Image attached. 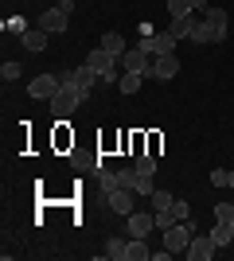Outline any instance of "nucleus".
Listing matches in <instances>:
<instances>
[{
	"label": "nucleus",
	"instance_id": "obj_29",
	"mask_svg": "<svg viewBox=\"0 0 234 261\" xmlns=\"http://www.w3.org/2000/svg\"><path fill=\"white\" fill-rule=\"evenodd\" d=\"M168 226H176V218L168 215V211H164V215H156V230H168Z\"/></svg>",
	"mask_w": 234,
	"mask_h": 261
},
{
	"label": "nucleus",
	"instance_id": "obj_18",
	"mask_svg": "<svg viewBox=\"0 0 234 261\" xmlns=\"http://www.w3.org/2000/svg\"><path fill=\"white\" fill-rule=\"evenodd\" d=\"M168 32L176 35V39H188V35L195 32V16H176V20H172V28H168Z\"/></svg>",
	"mask_w": 234,
	"mask_h": 261
},
{
	"label": "nucleus",
	"instance_id": "obj_3",
	"mask_svg": "<svg viewBox=\"0 0 234 261\" xmlns=\"http://www.w3.org/2000/svg\"><path fill=\"white\" fill-rule=\"evenodd\" d=\"M59 90H63V78H59V74H39V78H32V82H28V98L51 101Z\"/></svg>",
	"mask_w": 234,
	"mask_h": 261
},
{
	"label": "nucleus",
	"instance_id": "obj_27",
	"mask_svg": "<svg viewBox=\"0 0 234 261\" xmlns=\"http://www.w3.org/2000/svg\"><path fill=\"white\" fill-rule=\"evenodd\" d=\"M215 218H219V222H234V203H219V207H215Z\"/></svg>",
	"mask_w": 234,
	"mask_h": 261
},
{
	"label": "nucleus",
	"instance_id": "obj_33",
	"mask_svg": "<svg viewBox=\"0 0 234 261\" xmlns=\"http://www.w3.org/2000/svg\"><path fill=\"white\" fill-rule=\"evenodd\" d=\"M230 226H234V222H230Z\"/></svg>",
	"mask_w": 234,
	"mask_h": 261
},
{
	"label": "nucleus",
	"instance_id": "obj_6",
	"mask_svg": "<svg viewBox=\"0 0 234 261\" xmlns=\"http://www.w3.org/2000/svg\"><path fill=\"white\" fill-rule=\"evenodd\" d=\"M191 234H195V222H191V218H188V222H176V226L164 230V246L172 253H184V250H188V242H191Z\"/></svg>",
	"mask_w": 234,
	"mask_h": 261
},
{
	"label": "nucleus",
	"instance_id": "obj_23",
	"mask_svg": "<svg viewBox=\"0 0 234 261\" xmlns=\"http://www.w3.org/2000/svg\"><path fill=\"white\" fill-rule=\"evenodd\" d=\"M168 12H172V20H176V16H191V0H168Z\"/></svg>",
	"mask_w": 234,
	"mask_h": 261
},
{
	"label": "nucleus",
	"instance_id": "obj_24",
	"mask_svg": "<svg viewBox=\"0 0 234 261\" xmlns=\"http://www.w3.org/2000/svg\"><path fill=\"white\" fill-rule=\"evenodd\" d=\"M168 215L176 218V222H188V218H191V207H188V203H184V199H176V203H172V211H168Z\"/></svg>",
	"mask_w": 234,
	"mask_h": 261
},
{
	"label": "nucleus",
	"instance_id": "obj_11",
	"mask_svg": "<svg viewBox=\"0 0 234 261\" xmlns=\"http://www.w3.org/2000/svg\"><path fill=\"white\" fill-rule=\"evenodd\" d=\"M117 63H121V70H137V74H145L148 66H152V55L141 51V47H129V51H125Z\"/></svg>",
	"mask_w": 234,
	"mask_h": 261
},
{
	"label": "nucleus",
	"instance_id": "obj_1",
	"mask_svg": "<svg viewBox=\"0 0 234 261\" xmlns=\"http://www.w3.org/2000/svg\"><path fill=\"white\" fill-rule=\"evenodd\" d=\"M59 78H63V86H74L78 94H86V98H90L101 74L94 70V66H86V63H82V66H74V70H67V74H59Z\"/></svg>",
	"mask_w": 234,
	"mask_h": 261
},
{
	"label": "nucleus",
	"instance_id": "obj_12",
	"mask_svg": "<svg viewBox=\"0 0 234 261\" xmlns=\"http://www.w3.org/2000/svg\"><path fill=\"white\" fill-rule=\"evenodd\" d=\"M106 203H110L113 215H133V191L129 187H113L110 195H106Z\"/></svg>",
	"mask_w": 234,
	"mask_h": 261
},
{
	"label": "nucleus",
	"instance_id": "obj_7",
	"mask_svg": "<svg viewBox=\"0 0 234 261\" xmlns=\"http://www.w3.org/2000/svg\"><path fill=\"white\" fill-rule=\"evenodd\" d=\"M179 74V59L176 55H156L152 66L145 70V78H156V82H168V78H176Z\"/></svg>",
	"mask_w": 234,
	"mask_h": 261
},
{
	"label": "nucleus",
	"instance_id": "obj_16",
	"mask_svg": "<svg viewBox=\"0 0 234 261\" xmlns=\"http://www.w3.org/2000/svg\"><path fill=\"white\" fill-rule=\"evenodd\" d=\"M148 199H152V211H156V215H164V211H172V203H176V195H172L168 187H156V191H152Z\"/></svg>",
	"mask_w": 234,
	"mask_h": 261
},
{
	"label": "nucleus",
	"instance_id": "obj_26",
	"mask_svg": "<svg viewBox=\"0 0 234 261\" xmlns=\"http://www.w3.org/2000/svg\"><path fill=\"white\" fill-rule=\"evenodd\" d=\"M133 168H137V172H145V175H152L156 172V160H152V156H137Z\"/></svg>",
	"mask_w": 234,
	"mask_h": 261
},
{
	"label": "nucleus",
	"instance_id": "obj_30",
	"mask_svg": "<svg viewBox=\"0 0 234 261\" xmlns=\"http://www.w3.org/2000/svg\"><path fill=\"white\" fill-rule=\"evenodd\" d=\"M55 4H59V8H63V12H67V16H70V12H74V0H55Z\"/></svg>",
	"mask_w": 234,
	"mask_h": 261
},
{
	"label": "nucleus",
	"instance_id": "obj_2",
	"mask_svg": "<svg viewBox=\"0 0 234 261\" xmlns=\"http://www.w3.org/2000/svg\"><path fill=\"white\" fill-rule=\"evenodd\" d=\"M82 101H86V94H78L74 86H63V90L55 94V98H51V113H55L59 121H67L70 113H74V109L82 106Z\"/></svg>",
	"mask_w": 234,
	"mask_h": 261
},
{
	"label": "nucleus",
	"instance_id": "obj_32",
	"mask_svg": "<svg viewBox=\"0 0 234 261\" xmlns=\"http://www.w3.org/2000/svg\"><path fill=\"white\" fill-rule=\"evenodd\" d=\"M230 187H234V172H230Z\"/></svg>",
	"mask_w": 234,
	"mask_h": 261
},
{
	"label": "nucleus",
	"instance_id": "obj_8",
	"mask_svg": "<svg viewBox=\"0 0 234 261\" xmlns=\"http://www.w3.org/2000/svg\"><path fill=\"white\" fill-rule=\"evenodd\" d=\"M195 43H226V23H215V20H203L195 23V32H191Z\"/></svg>",
	"mask_w": 234,
	"mask_h": 261
},
{
	"label": "nucleus",
	"instance_id": "obj_15",
	"mask_svg": "<svg viewBox=\"0 0 234 261\" xmlns=\"http://www.w3.org/2000/svg\"><path fill=\"white\" fill-rule=\"evenodd\" d=\"M20 39H23V47H28V51H43V47H47V32H43V28H28Z\"/></svg>",
	"mask_w": 234,
	"mask_h": 261
},
{
	"label": "nucleus",
	"instance_id": "obj_10",
	"mask_svg": "<svg viewBox=\"0 0 234 261\" xmlns=\"http://www.w3.org/2000/svg\"><path fill=\"white\" fill-rule=\"evenodd\" d=\"M125 218H129V238H148L156 230V215H148V211H133Z\"/></svg>",
	"mask_w": 234,
	"mask_h": 261
},
{
	"label": "nucleus",
	"instance_id": "obj_5",
	"mask_svg": "<svg viewBox=\"0 0 234 261\" xmlns=\"http://www.w3.org/2000/svg\"><path fill=\"white\" fill-rule=\"evenodd\" d=\"M176 43H179V39L172 32H156V35H141V43H137V47L156 59V55H176Z\"/></svg>",
	"mask_w": 234,
	"mask_h": 261
},
{
	"label": "nucleus",
	"instance_id": "obj_25",
	"mask_svg": "<svg viewBox=\"0 0 234 261\" xmlns=\"http://www.w3.org/2000/svg\"><path fill=\"white\" fill-rule=\"evenodd\" d=\"M0 78H4V82H16V78H20V63H12V59H8V63L0 66Z\"/></svg>",
	"mask_w": 234,
	"mask_h": 261
},
{
	"label": "nucleus",
	"instance_id": "obj_31",
	"mask_svg": "<svg viewBox=\"0 0 234 261\" xmlns=\"http://www.w3.org/2000/svg\"><path fill=\"white\" fill-rule=\"evenodd\" d=\"M191 8H203V12H207V8H211V0H191Z\"/></svg>",
	"mask_w": 234,
	"mask_h": 261
},
{
	"label": "nucleus",
	"instance_id": "obj_4",
	"mask_svg": "<svg viewBox=\"0 0 234 261\" xmlns=\"http://www.w3.org/2000/svg\"><path fill=\"white\" fill-rule=\"evenodd\" d=\"M215 253H219V246H215V238L211 234H191V242H188V250H184V257L188 261H211Z\"/></svg>",
	"mask_w": 234,
	"mask_h": 261
},
{
	"label": "nucleus",
	"instance_id": "obj_13",
	"mask_svg": "<svg viewBox=\"0 0 234 261\" xmlns=\"http://www.w3.org/2000/svg\"><path fill=\"white\" fill-rule=\"evenodd\" d=\"M101 51H110L113 59H121V55L129 51V43H125L121 32H106V35H101Z\"/></svg>",
	"mask_w": 234,
	"mask_h": 261
},
{
	"label": "nucleus",
	"instance_id": "obj_21",
	"mask_svg": "<svg viewBox=\"0 0 234 261\" xmlns=\"http://www.w3.org/2000/svg\"><path fill=\"white\" fill-rule=\"evenodd\" d=\"M156 191V184H152V175H145V172H137L133 175V195H152Z\"/></svg>",
	"mask_w": 234,
	"mask_h": 261
},
{
	"label": "nucleus",
	"instance_id": "obj_17",
	"mask_svg": "<svg viewBox=\"0 0 234 261\" xmlns=\"http://www.w3.org/2000/svg\"><path fill=\"white\" fill-rule=\"evenodd\" d=\"M106 257L129 261V238H110V242H106Z\"/></svg>",
	"mask_w": 234,
	"mask_h": 261
},
{
	"label": "nucleus",
	"instance_id": "obj_19",
	"mask_svg": "<svg viewBox=\"0 0 234 261\" xmlns=\"http://www.w3.org/2000/svg\"><path fill=\"white\" fill-rule=\"evenodd\" d=\"M141 82H145V74H137V70H125L121 82H117V90H121V94H137V90H141Z\"/></svg>",
	"mask_w": 234,
	"mask_h": 261
},
{
	"label": "nucleus",
	"instance_id": "obj_9",
	"mask_svg": "<svg viewBox=\"0 0 234 261\" xmlns=\"http://www.w3.org/2000/svg\"><path fill=\"white\" fill-rule=\"evenodd\" d=\"M67 23H70V16L59 8V4H55V8H47V12H39V28H43L47 35H63V32H67Z\"/></svg>",
	"mask_w": 234,
	"mask_h": 261
},
{
	"label": "nucleus",
	"instance_id": "obj_14",
	"mask_svg": "<svg viewBox=\"0 0 234 261\" xmlns=\"http://www.w3.org/2000/svg\"><path fill=\"white\" fill-rule=\"evenodd\" d=\"M211 238H215V246H219V250H226V246L234 242V226H230V222H219V218H215Z\"/></svg>",
	"mask_w": 234,
	"mask_h": 261
},
{
	"label": "nucleus",
	"instance_id": "obj_22",
	"mask_svg": "<svg viewBox=\"0 0 234 261\" xmlns=\"http://www.w3.org/2000/svg\"><path fill=\"white\" fill-rule=\"evenodd\" d=\"M98 184H101V195H110L113 187H117V172H110V168H98Z\"/></svg>",
	"mask_w": 234,
	"mask_h": 261
},
{
	"label": "nucleus",
	"instance_id": "obj_20",
	"mask_svg": "<svg viewBox=\"0 0 234 261\" xmlns=\"http://www.w3.org/2000/svg\"><path fill=\"white\" fill-rule=\"evenodd\" d=\"M129 261H152V250L145 246V238H129Z\"/></svg>",
	"mask_w": 234,
	"mask_h": 261
},
{
	"label": "nucleus",
	"instance_id": "obj_28",
	"mask_svg": "<svg viewBox=\"0 0 234 261\" xmlns=\"http://www.w3.org/2000/svg\"><path fill=\"white\" fill-rule=\"evenodd\" d=\"M211 184H215V187H230V172L215 168V172H211Z\"/></svg>",
	"mask_w": 234,
	"mask_h": 261
}]
</instances>
